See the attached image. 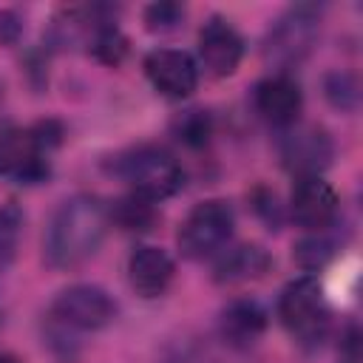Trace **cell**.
<instances>
[{"label":"cell","instance_id":"obj_11","mask_svg":"<svg viewBox=\"0 0 363 363\" xmlns=\"http://www.w3.org/2000/svg\"><path fill=\"white\" fill-rule=\"evenodd\" d=\"M142 68L150 85L167 99H187L199 88V62L182 48H153Z\"/></svg>","mask_w":363,"mask_h":363},{"label":"cell","instance_id":"obj_19","mask_svg":"<svg viewBox=\"0 0 363 363\" xmlns=\"http://www.w3.org/2000/svg\"><path fill=\"white\" fill-rule=\"evenodd\" d=\"M170 133L176 136V142H182L190 150H201L210 136H213V116L204 108H187L182 113L173 116L170 122Z\"/></svg>","mask_w":363,"mask_h":363},{"label":"cell","instance_id":"obj_20","mask_svg":"<svg viewBox=\"0 0 363 363\" xmlns=\"http://www.w3.org/2000/svg\"><path fill=\"white\" fill-rule=\"evenodd\" d=\"M323 96L332 108L343 113H354L360 108V79L352 71L335 68L323 77Z\"/></svg>","mask_w":363,"mask_h":363},{"label":"cell","instance_id":"obj_17","mask_svg":"<svg viewBox=\"0 0 363 363\" xmlns=\"http://www.w3.org/2000/svg\"><path fill=\"white\" fill-rule=\"evenodd\" d=\"M108 213H111V224H116L125 233H147L159 221L156 204L136 193H128L113 204H108Z\"/></svg>","mask_w":363,"mask_h":363},{"label":"cell","instance_id":"obj_21","mask_svg":"<svg viewBox=\"0 0 363 363\" xmlns=\"http://www.w3.org/2000/svg\"><path fill=\"white\" fill-rule=\"evenodd\" d=\"M20 235H23V213L14 204H3L0 207V275L11 267L17 247H20Z\"/></svg>","mask_w":363,"mask_h":363},{"label":"cell","instance_id":"obj_5","mask_svg":"<svg viewBox=\"0 0 363 363\" xmlns=\"http://www.w3.org/2000/svg\"><path fill=\"white\" fill-rule=\"evenodd\" d=\"M111 173L119 176L130 187V193H136L153 204L176 196L184 184V170H182L179 159L167 147L153 145V142L133 145V147L116 153L111 162Z\"/></svg>","mask_w":363,"mask_h":363},{"label":"cell","instance_id":"obj_16","mask_svg":"<svg viewBox=\"0 0 363 363\" xmlns=\"http://www.w3.org/2000/svg\"><path fill=\"white\" fill-rule=\"evenodd\" d=\"M346 238H349V230H346V224L337 218L335 224H329V227H323V230H309V233H303V235L295 241V247H292V258H295V264H298L301 269H306V272L312 275V272L323 269V267L343 250Z\"/></svg>","mask_w":363,"mask_h":363},{"label":"cell","instance_id":"obj_10","mask_svg":"<svg viewBox=\"0 0 363 363\" xmlns=\"http://www.w3.org/2000/svg\"><path fill=\"white\" fill-rule=\"evenodd\" d=\"M244 60V37L238 34V28L213 14L201 31H199V62L201 68L216 77V79H224V77H233L238 71Z\"/></svg>","mask_w":363,"mask_h":363},{"label":"cell","instance_id":"obj_26","mask_svg":"<svg viewBox=\"0 0 363 363\" xmlns=\"http://www.w3.org/2000/svg\"><path fill=\"white\" fill-rule=\"evenodd\" d=\"M0 363H20V360L11 352H0Z\"/></svg>","mask_w":363,"mask_h":363},{"label":"cell","instance_id":"obj_15","mask_svg":"<svg viewBox=\"0 0 363 363\" xmlns=\"http://www.w3.org/2000/svg\"><path fill=\"white\" fill-rule=\"evenodd\" d=\"M272 269V255L261 244H235L224 247L213 261V281L218 286H235L258 281Z\"/></svg>","mask_w":363,"mask_h":363},{"label":"cell","instance_id":"obj_1","mask_svg":"<svg viewBox=\"0 0 363 363\" xmlns=\"http://www.w3.org/2000/svg\"><path fill=\"white\" fill-rule=\"evenodd\" d=\"M111 230L108 204L94 193H74L57 204L43 233V261L68 272L91 261Z\"/></svg>","mask_w":363,"mask_h":363},{"label":"cell","instance_id":"obj_25","mask_svg":"<svg viewBox=\"0 0 363 363\" xmlns=\"http://www.w3.org/2000/svg\"><path fill=\"white\" fill-rule=\"evenodd\" d=\"M23 34V20L11 9H0V45H14Z\"/></svg>","mask_w":363,"mask_h":363},{"label":"cell","instance_id":"obj_3","mask_svg":"<svg viewBox=\"0 0 363 363\" xmlns=\"http://www.w3.org/2000/svg\"><path fill=\"white\" fill-rule=\"evenodd\" d=\"M278 320L286 329V335L306 352H315L323 346L332 329V309L323 295V286L315 275H298L292 278L275 303Z\"/></svg>","mask_w":363,"mask_h":363},{"label":"cell","instance_id":"obj_8","mask_svg":"<svg viewBox=\"0 0 363 363\" xmlns=\"http://www.w3.org/2000/svg\"><path fill=\"white\" fill-rule=\"evenodd\" d=\"M278 156L286 173L295 179L323 176V170L335 159V139L323 125L312 122H295L284 128L278 139Z\"/></svg>","mask_w":363,"mask_h":363},{"label":"cell","instance_id":"obj_24","mask_svg":"<svg viewBox=\"0 0 363 363\" xmlns=\"http://www.w3.org/2000/svg\"><path fill=\"white\" fill-rule=\"evenodd\" d=\"M363 354H360V332L354 323L346 326V332L340 335V354H337V363H360Z\"/></svg>","mask_w":363,"mask_h":363},{"label":"cell","instance_id":"obj_23","mask_svg":"<svg viewBox=\"0 0 363 363\" xmlns=\"http://www.w3.org/2000/svg\"><path fill=\"white\" fill-rule=\"evenodd\" d=\"M250 201H252L255 216L267 224V230H278L284 224V207H281L278 196L269 187H255L252 196H250Z\"/></svg>","mask_w":363,"mask_h":363},{"label":"cell","instance_id":"obj_4","mask_svg":"<svg viewBox=\"0 0 363 363\" xmlns=\"http://www.w3.org/2000/svg\"><path fill=\"white\" fill-rule=\"evenodd\" d=\"M62 142V125L54 119L0 133V179L40 184L51 176V150Z\"/></svg>","mask_w":363,"mask_h":363},{"label":"cell","instance_id":"obj_9","mask_svg":"<svg viewBox=\"0 0 363 363\" xmlns=\"http://www.w3.org/2000/svg\"><path fill=\"white\" fill-rule=\"evenodd\" d=\"M289 218L303 230H323L340 218V196L323 176L295 179L289 193Z\"/></svg>","mask_w":363,"mask_h":363},{"label":"cell","instance_id":"obj_14","mask_svg":"<svg viewBox=\"0 0 363 363\" xmlns=\"http://www.w3.org/2000/svg\"><path fill=\"white\" fill-rule=\"evenodd\" d=\"M173 275H176V264L170 252L156 244H139L128 255V281H130V289L142 298L164 295Z\"/></svg>","mask_w":363,"mask_h":363},{"label":"cell","instance_id":"obj_2","mask_svg":"<svg viewBox=\"0 0 363 363\" xmlns=\"http://www.w3.org/2000/svg\"><path fill=\"white\" fill-rule=\"evenodd\" d=\"M116 315H119V303L105 286L71 284L54 295L43 323V337L54 354L74 357L79 349V335L111 326Z\"/></svg>","mask_w":363,"mask_h":363},{"label":"cell","instance_id":"obj_22","mask_svg":"<svg viewBox=\"0 0 363 363\" xmlns=\"http://www.w3.org/2000/svg\"><path fill=\"white\" fill-rule=\"evenodd\" d=\"M142 20H145V28L153 31V34H167V31H176L184 20V6L182 3H170V0H162V3H150L145 11H142Z\"/></svg>","mask_w":363,"mask_h":363},{"label":"cell","instance_id":"obj_12","mask_svg":"<svg viewBox=\"0 0 363 363\" xmlns=\"http://www.w3.org/2000/svg\"><path fill=\"white\" fill-rule=\"evenodd\" d=\"M252 105L258 116L275 128H289L301 119L303 111V91L292 74H267L252 88Z\"/></svg>","mask_w":363,"mask_h":363},{"label":"cell","instance_id":"obj_13","mask_svg":"<svg viewBox=\"0 0 363 363\" xmlns=\"http://www.w3.org/2000/svg\"><path fill=\"white\" fill-rule=\"evenodd\" d=\"M269 326V312L255 298H233L218 312V337L230 349H250L255 346Z\"/></svg>","mask_w":363,"mask_h":363},{"label":"cell","instance_id":"obj_7","mask_svg":"<svg viewBox=\"0 0 363 363\" xmlns=\"http://www.w3.org/2000/svg\"><path fill=\"white\" fill-rule=\"evenodd\" d=\"M235 210L227 199H204L199 201L176 233V247L187 261L216 258L233 238Z\"/></svg>","mask_w":363,"mask_h":363},{"label":"cell","instance_id":"obj_18","mask_svg":"<svg viewBox=\"0 0 363 363\" xmlns=\"http://www.w3.org/2000/svg\"><path fill=\"white\" fill-rule=\"evenodd\" d=\"M85 45H88V54H94V57H96L99 62H105V65H119V62L125 60V54H128V40H125V34L116 28L113 20L96 23V26L88 31Z\"/></svg>","mask_w":363,"mask_h":363},{"label":"cell","instance_id":"obj_6","mask_svg":"<svg viewBox=\"0 0 363 363\" xmlns=\"http://www.w3.org/2000/svg\"><path fill=\"white\" fill-rule=\"evenodd\" d=\"M320 17L323 9L318 3H295L275 17L261 43V54L275 74H289V68L301 65L312 54L320 34Z\"/></svg>","mask_w":363,"mask_h":363}]
</instances>
